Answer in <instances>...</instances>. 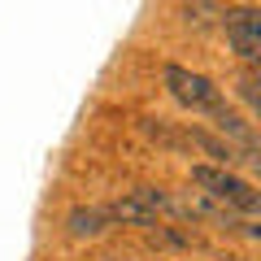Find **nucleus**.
<instances>
[{
	"label": "nucleus",
	"instance_id": "nucleus-4",
	"mask_svg": "<svg viewBox=\"0 0 261 261\" xmlns=\"http://www.w3.org/2000/svg\"><path fill=\"white\" fill-rule=\"evenodd\" d=\"M226 31V44L240 61H257L261 57V13L257 9H222L218 13Z\"/></svg>",
	"mask_w": 261,
	"mask_h": 261
},
{
	"label": "nucleus",
	"instance_id": "nucleus-6",
	"mask_svg": "<svg viewBox=\"0 0 261 261\" xmlns=\"http://www.w3.org/2000/svg\"><path fill=\"white\" fill-rule=\"evenodd\" d=\"M214 126H218V140H226L235 152H257V130H252V122L240 118L231 105H222L214 113Z\"/></svg>",
	"mask_w": 261,
	"mask_h": 261
},
{
	"label": "nucleus",
	"instance_id": "nucleus-5",
	"mask_svg": "<svg viewBox=\"0 0 261 261\" xmlns=\"http://www.w3.org/2000/svg\"><path fill=\"white\" fill-rule=\"evenodd\" d=\"M187 140L209 157V166H214V170H235L240 161H244V166H257V161H261L257 152H235L226 140H218L214 130H205V126H187Z\"/></svg>",
	"mask_w": 261,
	"mask_h": 261
},
{
	"label": "nucleus",
	"instance_id": "nucleus-1",
	"mask_svg": "<svg viewBox=\"0 0 261 261\" xmlns=\"http://www.w3.org/2000/svg\"><path fill=\"white\" fill-rule=\"evenodd\" d=\"M192 183H196V187H205L200 196H209V200L226 205L231 214H244V218H252V214L261 209V196H257V187H252L244 174H235V170L192 166Z\"/></svg>",
	"mask_w": 261,
	"mask_h": 261
},
{
	"label": "nucleus",
	"instance_id": "nucleus-2",
	"mask_svg": "<svg viewBox=\"0 0 261 261\" xmlns=\"http://www.w3.org/2000/svg\"><path fill=\"white\" fill-rule=\"evenodd\" d=\"M161 79H166L170 96H174L183 109L200 113V118H214V113L226 105V100H222V87H218L214 79H205V74H196V70H187V65H174V61H170L166 70H161Z\"/></svg>",
	"mask_w": 261,
	"mask_h": 261
},
{
	"label": "nucleus",
	"instance_id": "nucleus-7",
	"mask_svg": "<svg viewBox=\"0 0 261 261\" xmlns=\"http://www.w3.org/2000/svg\"><path fill=\"white\" fill-rule=\"evenodd\" d=\"M105 231H109V222H105V214L92 209V205H79V209L65 214V235H70V240H96V235H105Z\"/></svg>",
	"mask_w": 261,
	"mask_h": 261
},
{
	"label": "nucleus",
	"instance_id": "nucleus-3",
	"mask_svg": "<svg viewBox=\"0 0 261 261\" xmlns=\"http://www.w3.org/2000/svg\"><path fill=\"white\" fill-rule=\"evenodd\" d=\"M161 209H170V196L161 192V187H135V192H126L122 200L105 205L100 214H105L109 226H157Z\"/></svg>",
	"mask_w": 261,
	"mask_h": 261
},
{
	"label": "nucleus",
	"instance_id": "nucleus-9",
	"mask_svg": "<svg viewBox=\"0 0 261 261\" xmlns=\"http://www.w3.org/2000/svg\"><path fill=\"white\" fill-rule=\"evenodd\" d=\"M235 92H240V100L248 105V109H257V79H248V74H244L240 83H235Z\"/></svg>",
	"mask_w": 261,
	"mask_h": 261
},
{
	"label": "nucleus",
	"instance_id": "nucleus-8",
	"mask_svg": "<svg viewBox=\"0 0 261 261\" xmlns=\"http://www.w3.org/2000/svg\"><path fill=\"white\" fill-rule=\"evenodd\" d=\"M178 13H183V22H192V27H209L222 9H218V5H183Z\"/></svg>",
	"mask_w": 261,
	"mask_h": 261
}]
</instances>
